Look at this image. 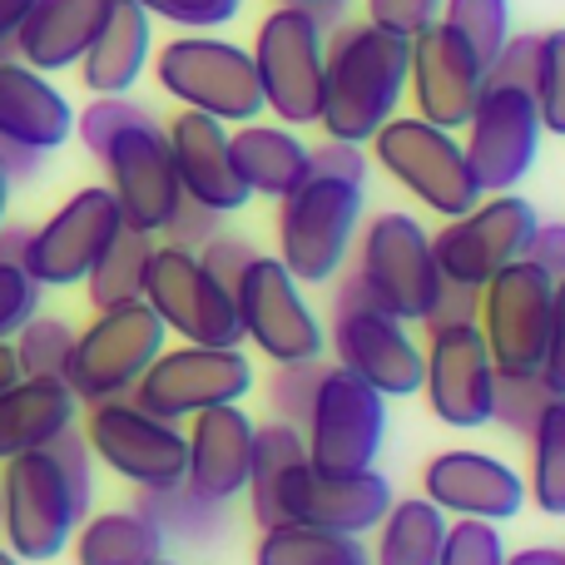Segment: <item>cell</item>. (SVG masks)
I'll use <instances>...</instances> for the list:
<instances>
[{
  "label": "cell",
  "mask_w": 565,
  "mask_h": 565,
  "mask_svg": "<svg viewBox=\"0 0 565 565\" xmlns=\"http://www.w3.org/2000/svg\"><path fill=\"white\" fill-rule=\"evenodd\" d=\"M412 45L377 25H332L328 65H322L318 129L342 145H367L407 99Z\"/></svg>",
  "instance_id": "obj_1"
},
{
  "label": "cell",
  "mask_w": 565,
  "mask_h": 565,
  "mask_svg": "<svg viewBox=\"0 0 565 565\" xmlns=\"http://www.w3.org/2000/svg\"><path fill=\"white\" fill-rule=\"evenodd\" d=\"M342 10L274 6L258 20L254 70L264 89V109L288 129H312L322 109V65H328V30L342 25Z\"/></svg>",
  "instance_id": "obj_2"
},
{
  "label": "cell",
  "mask_w": 565,
  "mask_h": 565,
  "mask_svg": "<svg viewBox=\"0 0 565 565\" xmlns=\"http://www.w3.org/2000/svg\"><path fill=\"white\" fill-rule=\"evenodd\" d=\"M154 79L169 99L184 109L218 119V125H248L264 115V89H258L254 55L218 30H179L169 45L154 50Z\"/></svg>",
  "instance_id": "obj_3"
},
{
  "label": "cell",
  "mask_w": 565,
  "mask_h": 565,
  "mask_svg": "<svg viewBox=\"0 0 565 565\" xmlns=\"http://www.w3.org/2000/svg\"><path fill=\"white\" fill-rule=\"evenodd\" d=\"M352 278L362 282L367 302L402 322L427 328L431 308H437L441 278L437 254H431V234L402 209H382L377 218H362L358 244H352Z\"/></svg>",
  "instance_id": "obj_4"
},
{
  "label": "cell",
  "mask_w": 565,
  "mask_h": 565,
  "mask_svg": "<svg viewBox=\"0 0 565 565\" xmlns=\"http://www.w3.org/2000/svg\"><path fill=\"white\" fill-rule=\"evenodd\" d=\"M362 184L328 174H308L288 199H278V264L302 288L338 282L362 228Z\"/></svg>",
  "instance_id": "obj_5"
},
{
  "label": "cell",
  "mask_w": 565,
  "mask_h": 565,
  "mask_svg": "<svg viewBox=\"0 0 565 565\" xmlns=\"http://www.w3.org/2000/svg\"><path fill=\"white\" fill-rule=\"evenodd\" d=\"M85 516L89 511L79 507L75 487L45 447L0 461V536L10 556L25 565L55 561L60 551H70V536Z\"/></svg>",
  "instance_id": "obj_6"
},
{
  "label": "cell",
  "mask_w": 565,
  "mask_h": 565,
  "mask_svg": "<svg viewBox=\"0 0 565 565\" xmlns=\"http://www.w3.org/2000/svg\"><path fill=\"white\" fill-rule=\"evenodd\" d=\"M328 342L338 352V367L377 387L382 397H417L422 392V342L412 338V322L367 302V292L352 274L332 288Z\"/></svg>",
  "instance_id": "obj_7"
},
{
  "label": "cell",
  "mask_w": 565,
  "mask_h": 565,
  "mask_svg": "<svg viewBox=\"0 0 565 565\" xmlns=\"http://www.w3.org/2000/svg\"><path fill=\"white\" fill-rule=\"evenodd\" d=\"M169 348L164 322L154 318L145 298L119 302L89 318V328H75V348L65 362V387L79 397V407L109 397H129L145 367Z\"/></svg>",
  "instance_id": "obj_8"
},
{
  "label": "cell",
  "mask_w": 565,
  "mask_h": 565,
  "mask_svg": "<svg viewBox=\"0 0 565 565\" xmlns=\"http://www.w3.org/2000/svg\"><path fill=\"white\" fill-rule=\"evenodd\" d=\"M75 427L85 437L89 457L115 471L119 481H129L135 491H159L184 481V467H189L184 427L145 412L135 397L89 402Z\"/></svg>",
  "instance_id": "obj_9"
},
{
  "label": "cell",
  "mask_w": 565,
  "mask_h": 565,
  "mask_svg": "<svg viewBox=\"0 0 565 565\" xmlns=\"http://www.w3.org/2000/svg\"><path fill=\"white\" fill-rule=\"evenodd\" d=\"M367 145L382 174L402 184L431 214L457 218L481 199L467 154H461V139L451 129H437L417 115H392Z\"/></svg>",
  "instance_id": "obj_10"
},
{
  "label": "cell",
  "mask_w": 565,
  "mask_h": 565,
  "mask_svg": "<svg viewBox=\"0 0 565 565\" xmlns=\"http://www.w3.org/2000/svg\"><path fill=\"white\" fill-rule=\"evenodd\" d=\"M254 382H258V372L244 348L179 342V348H164L149 362L129 397L145 412H154V417L184 427L189 417H199V412H209V407H234V402H244L248 392H254Z\"/></svg>",
  "instance_id": "obj_11"
},
{
  "label": "cell",
  "mask_w": 565,
  "mask_h": 565,
  "mask_svg": "<svg viewBox=\"0 0 565 565\" xmlns=\"http://www.w3.org/2000/svg\"><path fill=\"white\" fill-rule=\"evenodd\" d=\"M145 302L164 322L169 338L199 342V348H244L234 288H224L209 274L194 248L154 244V258H149L145 274Z\"/></svg>",
  "instance_id": "obj_12"
},
{
  "label": "cell",
  "mask_w": 565,
  "mask_h": 565,
  "mask_svg": "<svg viewBox=\"0 0 565 565\" xmlns=\"http://www.w3.org/2000/svg\"><path fill=\"white\" fill-rule=\"evenodd\" d=\"M387 441V397L342 367L318 382L312 412L302 422V451L318 471H372Z\"/></svg>",
  "instance_id": "obj_13"
},
{
  "label": "cell",
  "mask_w": 565,
  "mask_h": 565,
  "mask_svg": "<svg viewBox=\"0 0 565 565\" xmlns=\"http://www.w3.org/2000/svg\"><path fill=\"white\" fill-rule=\"evenodd\" d=\"M234 308L244 342H254L268 362H312L328 348V328L302 298V282L274 254H254V264L234 282Z\"/></svg>",
  "instance_id": "obj_14"
},
{
  "label": "cell",
  "mask_w": 565,
  "mask_h": 565,
  "mask_svg": "<svg viewBox=\"0 0 565 565\" xmlns=\"http://www.w3.org/2000/svg\"><path fill=\"white\" fill-rule=\"evenodd\" d=\"M551 308H556V278L536 264L516 258L501 274H491L477 292V328L497 372H541L546 358Z\"/></svg>",
  "instance_id": "obj_15"
},
{
  "label": "cell",
  "mask_w": 565,
  "mask_h": 565,
  "mask_svg": "<svg viewBox=\"0 0 565 565\" xmlns=\"http://www.w3.org/2000/svg\"><path fill=\"white\" fill-rule=\"evenodd\" d=\"M536 204L521 194H481L467 214L447 218L431 234V254L447 282L457 288H481L491 274L516 264L526 254V238L536 234Z\"/></svg>",
  "instance_id": "obj_16"
},
{
  "label": "cell",
  "mask_w": 565,
  "mask_h": 565,
  "mask_svg": "<svg viewBox=\"0 0 565 565\" xmlns=\"http://www.w3.org/2000/svg\"><path fill=\"white\" fill-rule=\"evenodd\" d=\"M99 164H105V189L115 194L125 228H139V234H149V238L164 234L179 199H184L174 159H169L164 125L145 109L135 125H125L109 139Z\"/></svg>",
  "instance_id": "obj_17"
},
{
  "label": "cell",
  "mask_w": 565,
  "mask_h": 565,
  "mask_svg": "<svg viewBox=\"0 0 565 565\" xmlns=\"http://www.w3.org/2000/svg\"><path fill=\"white\" fill-rule=\"evenodd\" d=\"M422 397L441 427L477 431L491 427V397H497V362L487 352L477 322H437L427 328L422 348Z\"/></svg>",
  "instance_id": "obj_18"
},
{
  "label": "cell",
  "mask_w": 565,
  "mask_h": 565,
  "mask_svg": "<svg viewBox=\"0 0 565 565\" xmlns=\"http://www.w3.org/2000/svg\"><path fill=\"white\" fill-rule=\"evenodd\" d=\"M467 139H461V154H467V169L477 179L481 194H516V184L536 169L541 159V115L536 99L526 89H507V85H487L471 109Z\"/></svg>",
  "instance_id": "obj_19"
},
{
  "label": "cell",
  "mask_w": 565,
  "mask_h": 565,
  "mask_svg": "<svg viewBox=\"0 0 565 565\" xmlns=\"http://www.w3.org/2000/svg\"><path fill=\"white\" fill-rule=\"evenodd\" d=\"M119 228H125V218H119V204L105 184L75 189L45 224L30 228L25 274L40 288H79L89 268L99 264V254L115 244Z\"/></svg>",
  "instance_id": "obj_20"
},
{
  "label": "cell",
  "mask_w": 565,
  "mask_h": 565,
  "mask_svg": "<svg viewBox=\"0 0 565 565\" xmlns=\"http://www.w3.org/2000/svg\"><path fill=\"white\" fill-rule=\"evenodd\" d=\"M392 481L372 471H318L308 457L288 467L278 487V511L282 521H302V526L342 531V536H367L392 507Z\"/></svg>",
  "instance_id": "obj_21"
},
{
  "label": "cell",
  "mask_w": 565,
  "mask_h": 565,
  "mask_svg": "<svg viewBox=\"0 0 565 565\" xmlns=\"http://www.w3.org/2000/svg\"><path fill=\"white\" fill-rule=\"evenodd\" d=\"M422 497L451 521H516L526 511V477L491 451L451 447L422 467Z\"/></svg>",
  "instance_id": "obj_22"
},
{
  "label": "cell",
  "mask_w": 565,
  "mask_h": 565,
  "mask_svg": "<svg viewBox=\"0 0 565 565\" xmlns=\"http://www.w3.org/2000/svg\"><path fill=\"white\" fill-rule=\"evenodd\" d=\"M412 45V65H407V95L417 105V119L437 129L457 135L471 119L481 89H487V65L471 55V45L461 35H451L447 25H427Z\"/></svg>",
  "instance_id": "obj_23"
},
{
  "label": "cell",
  "mask_w": 565,
  "mask_h": 565,
  "mask_svg": "<svg viewBox=\"0 0 565 565\" xmlns=\"http://www.w3.org/2000/svg\"><path fill=\"white\" fill-rule=\"evenodd\" d=\"M169 139V159H174V174L184 199L214 209V214H238L248 209V189L234 169V154H228V125L199 115V109H179L174 119L164 125Z\"/></svg>",
  "instance_id": "obj_24"
},
{
  "label": "cell",
  "mask_w": 565,
  "mask_h": 565,
  "mask_svg": "<svg viewBox=\"0 0 565 565\" xmlns=\"http://www.w3.org/2000/svg\"><path fill=\"white\" fill-rule=\"evenodd\" d=\"M254 427L244 407H209L199 417L184 422V441H189V467H184V487L199 491L214 507H228L248 491V467H254Z\"/></svg>",
  "instance_id": "obj_25"
},
{
  "label": "cell",
  "mask_w": 565,
  "mask_h": 565,
  "mask_svg": "<svg viewBox=\"0 0 565 565\" xmlns=\"http://www.w3.org/2000/svg\"><path fill=\"white\" fill-rule=\"evenodd\" d=\"M75 135V105L50 75L0 55V139L35 154H55Z\"/></svg>",
  "instance_id": "obj_26"
},
{
  "label": "cell",
  "mask_w": 565,
  "mask_h": 565,
  "mask_svg": "<svg viewBox=\"0 0 565 565\" xmlns=\"http://www.w3.org/2000/svg\"><path fill=\"white\" fill-rule=\"evenodd\" d=\"M109 0H35V10L25 15L10 55L20 65L40 70V75H60V70H75L85 60L89 40L105 25Z\"/></svg>",
  "instance_id": "obj_27"
},
{
  "label": "cell",
  "mask_w": 565,
  "mask_h": 565,
  "mask_svg": "<svg viewBox=\"0 0 565 565\" xmlns=\"http://www.w3.org/2000/svg\"><path fill=\"white\" fill-rule=\"evenodd\" d=\"M149 60H154V20L135 0H109L105 25L89 40L85 60L75 70L89 95H129L149 70Z\"/></svg>",
  "instance_id": "obj_28"
},
{
  "label": "cell",
  "mask_w": 565,
  "mask_h": 565,
  "mask_svg": "<svg viewBox=\"0 0 565 565\" xmlns=\"http://www.w3.org/2000/svg\"><path fill=\"white\" fill-rule=\"evenodd\" d=\"M79 422V397L60 377H20L0 392V461L40 451Z\"/></svg>",
  "instance_id": "obj_29"
},
{
  "label": "cell",
  "mask_w": 565,
  "mask_h": 565,
  "mask_svg": "<svg viewBox=\"0 0 565 565\" xmlns=\"http://www.w3.org/2000/svg\"><path fill=\"white\" fill-rule=\"evenodd\" d=\"M228 154L234 169L244 179V189L254 199H288L292 189L308 179V145L298 139V129L288 125H264V119H248V125L228 129Z\"/></svg>",
  "instance_id": "obj_30"
},
{
  "label": "cell",
  "mask_w": 565,
  "mask_h": 565,
  "mask_svg": "<svg viewBox=\"0 0 565 565\" xmlns=\"http://www.w3.org/2000/svg\"><path fill=\"white\" fill-rule=\"evenodd\" d=\"M70 551H75V565H149L164 556V536L139 507H115L79 521Z\"/></svg>",
  "instance_id": "obj_31"
},
{
  "label": "cell",
  "mask_w": 565,
  "mask_h": 565,
  "mask_svg": "<svg viewBox=\"0 0 565 565\" xmlns=\"http://www.w3.org/2000/svg\"><path fill=\"white\" fill-rule=\"evenodd\" d=\"M451 516H441L427 497H392L387 516L377 521V551L372 565H437L447 546Z\"/></svg>",
  "instance_id": "obj_32"
},
{
  "label": "cell",
  "mask_w": 565,
  "mask_h": 565,
  "mask_svg": "<svg viewBox=\"0 0 565 565\" xmlns=\"http://www.w3.org/2000/svg\"><path fill=\"white\" fill-rule=\"evenodd\" d=\"M254 565H372V556L362 546V536L302 526V521H278V526L258 531Z\"/></svg>",
  "instance_id": "obj_33"
},
{
  "label": "cell",
  "mask_w": 565,
  "mask_h": 565,
  "mask_svg": "<svg viewBox=\"0 0 565 565\" xmlns=\"http://www.w3.org/2000/svg\"><path fill=\"white\" fill-rule=\"evenodd\" d=\"M526 501H536L541 516L565 521V397L541 407L536 427L526 431Z\"/></svg>",
  "instance_id": "obj_34"
},
{
  "label": "cell",
  "mask_w": 565,
  "mask_h": 565,
  "mask_svg": "<svg viewBox=\"0 0 565 565\" xmlns=\"http://www.w3.org/2000/svg\"><path fill=\"white\" fill-rule=\"evenodd\" d=\"M159 238L139 234V228H119L115 244L99 254V264L85 274V298L95 312L119 308V302H139L145 298V274L149 258H154Z\"/></svg>",
  "instance_id": "obj_35"
},
{
  "label": "cell",
  "mask_w": 565,
  "mask_h": 565,
  "mask_svg": "<svg viewBox=\"0 0 565 565\" xmlns=\"http://www.w3.org/2000/svg\"><path fill=\"white\" fill-rule=\"evenodd\" d=\"M308 457L302 451V431L288 427V422H264L254 427V467H248V511H254L258 526H278L282 511H278V487L288 477V467Z\"/></svg>",
  "instance_id": "obj_36"
},
{
  "label": "cell",
  "mask_w": 565,
  "mask_h": 565,
  "mask_svg": "<svg viewBox=\"0 0 565 565\" xmlns=\"http://www.w3.org/2000/svg\"><path fill=\"white\" fill-rule=\"evenodd\" d=\"M135 507L154 521L164 546L169 541H179V546H209V541L224 536V507L204 501L184 481L179 487H159V491H135Z\"/></svg>",
  "instance_id": "obj_37"
},
{
  "label": "cell",
  "mask_w": 565,
  "mask_h": 565,
  "mask_svg": "<svg viewBox=\"0 0 565 565\" xmlns=\"http://www.w3.org/2000/svg\"><path fill=\"white\" fill-rule=\"evenodd\" d=\"M10 348H15L20 377H60L65 382V362H70V348H75V322L35 312V318L10 338Z\"/></svg>",
  "instance_id": "obj_38"
},
{
  "label": "cell",
  "mask_w": 565,
  "mask_h": 565,
  "mask_svg": "<svg viewBox=\"0 0 565 565\" xmlns=\"http://www.w3.org/2000/svg\"><path fill=\"white\" fill-rule=\"evenodd\" d=\"M441 25L467 40L481 65H491L511 35V0H441Z\"/></svg>",
  "instance_id": "obj_39"
},
{
  "label": "cell",
  "mask_w": 565,
  "mask_h": 565,
  "mask_svg": "<svg viewBox=\"0 0 565 565\" xmlns=\"http://www.w3.org/2000/svg\"><path fill=\"white\" fill-rule=\"evenodd\" d=\"M322 377H328V362L322 358H312V362H274V377H268V387H264L268 407H274V422H288V427L302 431Z\"/></svg>",
  "instance_id": "obj_40"
},
{
  "label": "cell",
  "mask_w": 565,
  "mask_h": 565,
  "mask_svg": "<svg viewBox=\"0 0 565 565\" xmlns=\"http://www.w3.org/2000/svg\"><path fill=\"white\" fill-rule=\"evenodd\" d=\"M556 397V392L541 382V372H497V397H491V422H501L507 431L526 437L536 427L541 407Z\"/></svg>",
  "instance_id": "obj_41"
},
{
  "label": "cell",
  "mask_w": 565,
  "mask_h": 565,
  "mask_svg": "<svg viewBox=\"0 0 565 565\" xmlns=\"http://www.w3.org/2000/svg\"><path fill=\"white\" fill-rule=\"evenodd\" d=\"M531 99H536L541 129L565 139V25L541 35V70H536V89H531Z\"/></svg>",
  "instance_id": "obj_42"
},
{
  "label": "cell",
  "mask_w": 565,
  "mask_h": 565,
  "mask_svg": "<svg viewBox=\"0 0 565 565\" xmlns=\"http://www.w3.org/2000/svg\"><path fill=\"white\" fill-rule=\"evenodd\" d=\"M145 115V105H135L129 95H95L85 109L75 115V135H79V145L89 149V154H105V145L119 135L125 125H135V119Z\"/></svg>",
  "instance_id": "obj_43"
},
{
  "label": "cell",
  "mask_w": 565,
  "mask_h": 565,
  "mask_svg": "<svg viewBox=\"0 0 565 565\" xmlns=\"http://www.w3.org/2000/svg\"><path fill=\"white\" fill-rule=\"evenodd\" d=\"M437 565H507L501 526H487V521H451Z\"/></svg>",
  "instance_id": "obj_44"
},
{
  "label": "cell",
  "mask_w": 565,
  "mask_h": 565,
  "mask_svg": "<svg viewBox=\"0 0 565 565\" xmlns=\"http://www.w3.org/2000/svg\"><path fill=\"white\" fill-rule=\"evenodd\" d=\"M536 70H541V35L536 30H511L507 45L497 50V60L487 65V85H507V89H536Z\"/></svg>",
  "instance_id": "obj_45"
},
{
  "label": "cell",
  "mask_w": 565,
  "mask_h": 565,
  "mask_svg": "<svg viewBox=\"0 0 565 565\" xmlns=\"http://www.w3.org/2000/svg\"><path fill=\"white\" fill-rule=\"evenodd\" d=\"M149 20H164L174 30H218L238 20L244 0H135Z\"/></svg>",
  "instance_id": "obj_46"
},
{
  "label": "cell",
  "mask_w": 565,
  "mask_h": 565,
  "mask_svg": "<svg viewBox=\"0 0 565 565\" xmlns=\"http://www.w3.org/2000/svg\"><path fill=\"white\" fill-rule=\"evenodd\" d=\"M40 282L20 264H0V342H10L40 312Z\"/></svg>",
  "instance_id": "obj_47"
},
{
  "label": "cell",
  "mask_w": 565,
  "mask_h": 565,
  "mask_svg": "<svg viewBox=\"0 0 565 565\" xmlns=\"http://www.w3.org/2000/svg\"><path fill=\"white\" fill-rule=\"evenodd\" d=\"M441 20V0H367V25L387 30L397 40H417Z\"/></svg>",
  "instance_id": "obj_48"
},
{
  "label": "cell",
  "mask_w": 565,
  "mask_h": 565,
  "mask_svg": "<svg viewBox=\"0 0 565 565\" xmlns=\"http://www.w3.org/2000/svg\"><path fill=\"white\" fill-rule=\"evenodd\" d=\"M308 174L348 179V184H362V189H367V174H372L367 145H342V139H322V145H308Z\"/></svg>",
  "instance_id": "obj_49"
},
{
  "label": "cell",
  "mask_w": 565,
  "mask_h": 565,
  "mask_svg": "<svg viewBox=\"0 0 565 565\" xmlns=\"http://www.w3.org/2000/svg\"><path fill=\"white\" fill-rule=\"evenodd\" d=\"M45 451L60 461V471H65V481L75 487L79 507H85V511L95 507V457H89V447H85V437H79V427H65Z\"/></svg>",
  "instance_id": "obj_50"
},
{
  "label": "cell",
  "mask_w": 565,
  "mask_h": 565,
  "mask_svg": "<svg viewBox=\"0 0 565 565\" xmlns=\"http://www.w3.org/2000/svg\"><path fill=\"white\" fill-rule=\"evenodd\" d=\"M169 244L174 248H204L214 234H224V214H214V209H204V204H194V199H179V209H174V218H169Z\"/></svg>",
  "instance_id": "obj_51"
},
{
  "label": "cell",
  "mask_w": 565,
  "mask_h": 565,
  "mask_svg": "<svg viewBox=\"0 0 565 565\" xmlns=\"http://www.w3.org/2000/svg\"><path fill=\"white\" fill-rule=\"evenodd\" d=\"M254 254H258V248L248 244V238H238V234H214L204 248H199V264H204L209 274L224 282V288H234V282L244 278V268L254 264Z\"/></svg>",
  "instance_id": "obj_52"
},
{
  "label": "cell",
  "mask_w": 565,
  "mask_h": 565,
  "mask_svg": "<svg viewBox=\"0 0 565 565\" xmlns=\"http://www.w3.org/2000/svg\"><path fill=\"white\" fill-rule=\"evenodd\" d=\"M541 382L556 397H565V282H556V308H551V332H546V358H541Z\"/></svg>",
  "instance_id": "obj_53"
},
{
  "label": "cell",
  "mask_w": 565,
  "mask_h": 565,
  "mask_svg": "<svg viewBox=\"0 0 565 565\" xmlns=\"http://www.w3.org/2000/svg\"><path fill=\"white\" fill-rule=\"evenodd\" d=\"M526 264H536L546 278L565 282V224H536V234L526 238Z\"/></svg>",
  "instance_id": "obj_54"
},
{
  "label": "cell",
  "mask_w": 565,
  "mask_h": 565,
  "mask_svg": "<svg viewBox=\"0 0 565 565\" xmlns=\"http://www.w3.org/2000/svg\"><path fill=\"white\" fill-rule=\"evenodd\" d=\"M477 292L481 288H457V282H447L427 318V328H437V322H477Z\"/></svg>",
  "instance_id": "obj_55"
},
{
  "label": "cell",
  "mask_w": 565,
  "mask_h": 565,
  "mask_svg": "<svg viewBox=\"0 0 565 565\" xmlns=\"http://www.w3.org/2000/svg\"><path fill=\"white\" fill-rule=\"evenodd\" d=\"M40 164H45V154L20 149V145H6V139H0V174H6L10 184H30V179L40 174Z\"/></svg>",
  "instance_id": "obj_56"
},
{
  "label": "cell",
  "mask_w": 565,
  "mask_h": 565,
  "mask_svg": "<svg viewBox=\"0 0 565 565\" xmlns=\"http://www.w3.org/2000/svg\"><path fill=\"white\" fill-rule=\"evenodd\" d=\"M30 10H35V0H0V55H10V45H15Z\"/></svg>",
  "instance_id": "obj_57"
},
{
  "label": "cell",
  "mask_w": 565,
  "mask_h": 565,
  "mask_svg": "<svg viewBox=\"0 0 565 565\" xmlns=\"http://www.w3.org/2000/svg\"><path fill=\"white\" fill-rule=\"evenodd\" d=\"M25 244H30V228L0 224V264H20V268H25Z\"/></svg>",
  "instance_id": "obj_58"
},
{
  "label": "cell",
  "mask_w": 565,
  "mask_h": 565,
  "mask_svg": "<svg viewBox=\"0 0 565 565\" xmlns=\"http://www.w3.org/2000/svg\"><path fill=\"white\" fill-rule=\"evenodd\" d=\"M507 565H565V546H521V551H507Z\"/></svg>",
  "instance_id": "obj_59"
},
{
  "label": "cell",
  "mask_w": 565,
  "mask_h": 565,
  "mask_svg": "<svg viewBox=\"0 0 565 565\" xmlns=\"http://www.w3.org/2000/svg\"><path fill=\"white\" fill-rule=\"evenodd\" d=\"M10 382H20V362H15V348L0 342V392H6Z\"/></svg>",
  "instance_id": "obj_60"
},
{
  "label": "cell",
  "mask_w": 565,
  "mask_h": 565,
  "mask_svg": "<svg viewBox=\"0 0 565 565\" xmlns=\"http://www.w3.org/2000/svg\"><path fill=\"white\" fill-rule=\"evenodd\" d=\"M278 6H302V10H342L348 0H278Z\"/></svg>",
  "instance_id": "obj_61"
},
{
  "label": "cell",
  "mask_w": 565,
  "mask_h": 565,
  "mask_svg": "<svg viewBox=\"0 0 565 565\" xmlns=\"http://www.w3.org/2000/svg\"><path fill=\"white\" fill-rule=\"evenodd\" d=\"M6 204H10V179L0 174V224H6Z\"/></svg>",
  "instance_id": "obj_62"
},
{
  "label": "cell",
  "mask_w": 565,
  "mask_h": 565,
  "mask_svg": "<svg viewBox=\"0 0 565 565\" xmlns=\"http://www.w3.org/2000/svg\"><path fill=\"white\" fill-rule=\"evenodd\" d=\"M0 565H25V561H20V556H10V551L0 546Z\"/></svg>",
  "instance_id": "obj_63"
},
{
  "label": "cell",
  "mask_w": 565,
  "mask_h": 565,
  "mask_svg": "<svg viewBox=\"0 0 565 565\" xmlns=\"http://www.w3.org/2000/svg\"><path fill=\"white\" fill-rule=\"evenodd\" d=\"M149 565H179V561H169V556H159V561H149Z\"/></svg>",
  "instance_id": "obj_64"
}]
</instances>
